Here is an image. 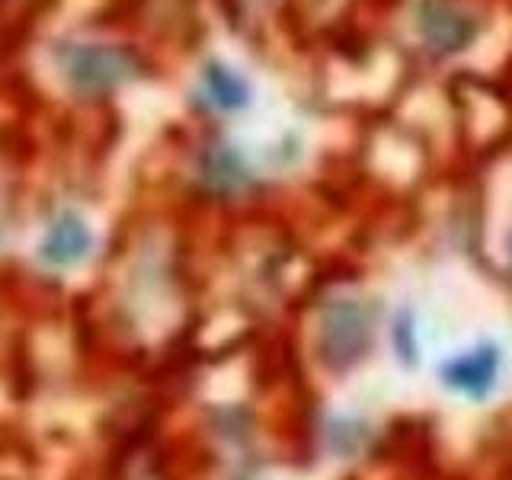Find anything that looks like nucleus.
<instances>
[{
    "mask_svg": "<svg viewBox=\"0 0 512 480\" xmlns=\"http://www.w3.org/2000/svg\"><path fill=\"white\" fill-rule=\"evenodd\" d=\"M205 180L215 183L221 189L244 183V167H240V157L234 151H215L205 160Z\"/></svg>",
    "mask_w": 512,
    "mask_h": 480,
    "instance_id": "nucleus-7",
    "label": "nucleus"
},
{
    "mask_svg": "<svg viewBox=\"0 0 512 480\" xmlns=\"http://www.w3.org/2000/svg\"><path fill=\"white\" fill-rule=\"evenodd\" d=\"M420 32L436 52H461L477 36V23L471 13L448 4V0H423L420 4Z\"/></svg>",
    "mask_w": 512,
    "mask_h": 480,
    "instance_id": "nucleus-5",
    "label": "nucleus"
},
{
    "mask_svg": "<svg viewBox=\"0 0 512 480\" xmlns=\"http://www.w3.org/2000/svg\"><path fill=\"white\" fill-rule=\"evenodd\" d=\"M205 90L212 96V103L224 112L244 109L250 103V84L237 71L224 68V64L212 61L205 68Z\"/></svg>",
    "mask_w": 512,
    "mask_h": 480,
    "instance_id": "nucleus-6",
    "label": "nucleus"
},
{
    "mask_svg": "<svg viewBox=\"0 0 512 480\" xmlns=\"http://www.w3.org/2000/svg\"><path fill=\"white\" fill-rule=\"evenodd\" d=\"M509 260H512V234H509Z\"/></svg>",
    "mask_w": 512,
    "mask_h": 480,
    "instance_id": "nucleus-8",
    "label": "nucleus"
},
{
    "mask_svg": "<svg viewBox=\"0 0 512 480\" xmlns=\"http://www.w3.org/2000/svg\"><path fill=\"white\" fill-rule=\"evenodd\" d=\"M64 68L77 87L106 90L132 77L138 58L122 45H74L64 52Z\"/></svg>",
    "mask_w": 512,
    "mask_h": 480,
    "instance_id": "nucleus-2",
    "label": "nucleus"
},
{
    "mask_svg": "<svg viewBox=\"0 0 512 480\" xmlns=\"http://www.w3.org/2000/svg\"><path fill=\"white\" fill-rule=\"evenodd\" d=\"M93 250V231L90 224L77 212H61L45 228V237L39 244V260L48 269H71L84 263Z\"/></svg>",
    "mask_w": 512,
    "mask_h": 480,
    "instance_id": "nucleus-4",
    "label": "nucleus"
},
{
    "mask_svg": "<svg viewBox=\"0 0 512 480\" xmlns=\"http://www.w3.org/2000/svg\"><path fill=\"white\" fill-rule=\"evenodd\" d=\"M500 368H503V349L496 343H477L442 365V384L461 397L484 400L500 384Z\"/></svg>",
    "mask_w": 512,
    "mask_h": 480,
    "instance_id": "nucleus-3",
    "label": "nucleus"
},
{
    "mask_svg": "<svg viewBox=\"0 0 512 480\" xmlns=\"http://www.w3.org/2000/svg\"><path fill=\"white\" fill-rule=\"evenodd\" d=\"M372 340V311L362 301L336 298L327 304L324 317H320V356L333 368H346Z\"/></svg>",
    "mask_w": 512,
    "mask_h": 480,
    "instance_id": "nucleus-1",
    "label": "nucleus"
}]
</instances>
